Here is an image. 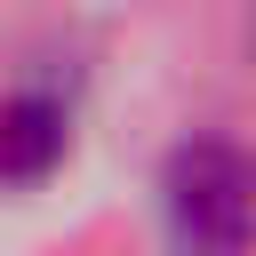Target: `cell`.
<instances>
[{
	"label": "cell",
	"instance_id": "obj_1",
	"mask_svg": "<svg viewBox=\"0 0 256 256\" xmlns=\"http://www.w3.org/2000/svg\"><path fill=\"white\" fill-rule=\"evenodd\" d=\"M168 232L184 256H248L256 240V160L232 152L224 136H200L168 160Z\"/></svg>",
	"mask_w": 256,
	"mask_h": 256
},
{
	"label": "cell",
	"instance_id": "obj_2",
	"mask_svg": "<svg viewBox=\"0 0 256 256\" xmlns=\"http://www.w3.org/2000/svg\"><path fill=\"white\" fill-rule=\"evenodd\" d=\"M56 152H64V120H56V104L24 96V104L0 112V176H40Z\"/></svg>",
	"mask_w": 256,
	"mask_h": 256
}]
</instances>
